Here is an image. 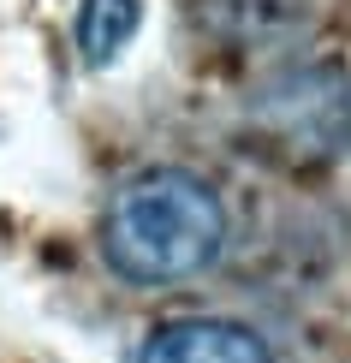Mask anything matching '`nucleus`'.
Masks as SVG:
<instances>
[{"label":"nucleus","instance_id":"obj_1","mask_svg":"<svg viewBox=\"0 0 351 363\" xmlns=\"http://www.w3.org/2000/svg\"><path fill=\"white\" fill-rule=\"evenodd\" d=\"M221 250H226V208L185 167H149L126 179L101 215V262L143 292L208 274Z\"/></svg>","mask_w":351,"mask_h":363},{"label":"nucleus","instance_id":"obj_2","mask_svg":"<svg viewBox=\"0 0 351 363\" xmlns=\"http://www.w3.org/2000/svg\"><path fill=\"white\" fill-rule=\"evenodd\" d=\"M137 363H274L268 340L244 322H221V315H185L167 322L143 340Z\"/></svg>","mask_w":351,"mask_h":363},{"label":"nucleus","instance_id":"obj_3","mask_svg":"<svg viewBox=\"0 0 351 363\" xmlns=\"http://www.w3.org/2000/svg\"><path fill=\"white\" fill-rule=\"evenodd\" d=\"M137 18H143V6H137V0H84V12H78L84 66H108V60L137 36Z\"/></svg>","mask_w":351,"mask_h":363}]
</instances>
